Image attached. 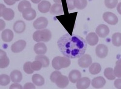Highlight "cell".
<instances>
[{
  "instance_id": "obj_10",
  "label": "cell",
  "mask_w": 121,
  "mask_h": 89,
  "mask_svg": "<svg viewBox=\"0 0 121 89\" xmlns=\"http://www.w3.org/2000/svg\"><path fill=\"white\" fill-rule=\"evenodd\" d=\"M26 43L23 40L18 41L13 44L11 46V50L13 52H19L22 51L26 46Z\"/></svg>"
},
{
  "instance_id": "obj_1",
  "label": "cell",
  "mask_w": 121,
  "mask_h": 89,
  "mask_svg": "<svg viewBox=\"0 0 121 89\" xmlns=\"http://www.w3.org/2000/svg\"><path fill=\"white\" fill-rule=\"evenodd\" d=\"M57 45L61 54L70 59L79 58L84 55L87 43L82 37L68 33L63 35L58 39Z\"/></svg>"
},
{
  "instance_id": "obj_6",
  "label": "cell",
  "mask_w": 121,
  "mask_h": 89,
  "mask_svg": "<svg viewBox=\"0 0 121 89\" xmlns=\"http://www.w3.org/2000/svg\"><path fill=\"white\" fill-rule=\"evenodd\" d=\"M103 18L104 21L108 24L111 25H115L118 21L117 16L114 13L107 12L104 13Z\"/></svg>"
},
{
  "instance_id": "obj_43",
  "label": "cell",
  "mask_w": 121,
  "mask_h": 89,
  "mask_svg": "<svg viewBox=\"0 0 121 89\" xmlns=\"http://www.w3.org/2000/svg\"><path fill=\"white\" fill-rule=\"evenodd\" d=\"M33 3L37 4L39 3L41 0H31Z\"/></svg>"
},
{
  "instance_id": "obj_15",
  "label": "cell",
  "mask_w": 121,
  "mask_h": 89,
  "mask_svg": "<svg viewBox=\"0 0 121 89\" xmlns=\"http://www.w3.org/2000/svg\"><path fill=\"white\" fill-rule=\"evenodd\" d=\"M106 81L103 77L99 76L94 78L92 80L91 84L92 86L96 88H99L103 87Z\"/></svg>"
},
{
  "instance_id": "obj_26",
  "label": "cell",
  "mask_w": 121,
  "mask_h": 89,
  "mask_svg": "<svg viewBox=\"0 0 121 89\" xmlns=\"http://www.w3.org/2000/svg\"><path fill=\"white\" fill-rule=\"evenodd\" d=\"M35 60L40 61L42 64V67H48L49 64V60L48 58L44 55H39L36 56L35 58Z\"/></svg>"
},
{
  "instance_id": "obj_44",
  "label": "cell",
  "mask_w": 121,
  "mask_h": 89,
  "mask_svg": "<svg viewBox=\"0 0 121 89\" xmlns=\"http://www.w3.org/2000/svg\"><path fill=\"white\" fill-rule=\"evenodd\" d=\"M55 3H61V0H53Z\"/></svg>"
},
{
  "instance_id": "obj_17",
  "label": "cell",
  "mask_w": 121,
  "mask_h": 89,
  "mask_svg": "<svg viewBox=\"0 0 121 89\" xmlns=\"http://www.w3.org/2000/svg\"><path fill=\"white\" fill-rule=\"evenodd\" d=\"M82 76L81 72L77 70H73L69 73L68 76L69 78L72 83H75L77 82L81 78Z\"/></svg>"
},
{
  "instance_id": "obj_7",
  "label": "cell",
  "mask_w": 121,
  "mask_h": 89,
  "mask_svg": "<svg viewBox=\"0 0 121 89\" xmlns=\"http://www.w3.org/2000/svg\"><path fill=\"white\" fill-rule=\"evenodd\" d=\"M48 24V21L47 18L41 17L37 18L34 21L33 26L36 29H41L46 27Z\"/></svg>"
},
{
  "instance_id": "obj_25",
  "label": "cell",
  "mask_w": 121,
  "mask_h": 89,
  "mask_svg": "<svg viewBox=\"0 0 121 89\" xmlns=\"http://www.w3.org/2000/svg\"><path fill=\"white\" fill-rule=\"evenodd\" d=\"M100 65L98 63H95L91 65L89 68L90 72L93 75H95L99 73L101 70Z\"/></svg>"
},
{
  "instance_id": "obj_28",
  "label": "cell",
  "mask_w": 121,
  "mask_h": 89,
  "mask_svg": "<svg viewBox=\"0 0 121 89\" xmlns=\"http://www.w3.org/2000/svg\"><path fill=\"white\" fill-rule=\"evenodd\" d=\"M31 5L29 2L26 0L21 1L19 4L18 8L19 11L21 12H22L27 8H31Z\"/></svg>"
},
{
  "instance_id": "obj_22",
  "label": "cell",
  "mask_w": 121,
  "mask_h": 89,
  "mask_svg": "<svg viewBox=\"0 0 121 89\" xmlns=\"http://www.w3.org/2000/svg\"><path fill=\"white\" fill-rule=\"evenodd\" d=\"M34 50L35 53L37 54H43L46 53L47 48L44 43L39 42L36 44L35 45Z\"/></svg>"
},
{
  "instance_id": "obj_42",
  "label": "cell",
  "mask_w": 121,
  "mask_h": 89,
  "mask_svg": "<svg viewBox=\"0 0 121 89\" xmlns=\"http://www.w3.org/2000/svg\"><path fill=\"white\" fill-rule=\"evenodd\" d=\"M117 10L118 12L121 15V2L118 4L117 7Z\"/></svg>"
},
{
  "instance_id": "obj_9",
  "label": "cell",
  "mask_w": 121,
  "mask_h": 89,
  "mask_svg": "<svg viewBox=\"0 0 121 89\" xmlns=\"http://www.w3.org/2000/svg\"><path fill=\"white\" fill-rule=\"evenodd\" d=\"M110 30L108 27L105 25L101 24L97 27L95 32L100 37L104 38L109 34Z\"/></svg>"
},
{
  "instance_id": "obj_40",
  "label": "cell",
  "mask_w": 121,
  "mask_h": 89,
  "mask_svg": "<svg viewBox=\"0 0 121 89\" xmlns=\"http://www.w3.org/2000/svg\"><path fill=\"white\" fill-rule=\"evenodd\" d=\"M10 89H22V87L21 85L17 83L13 84L11 85L10 86Z\"/></svg>"
},
{
  "instance_id": "obj_14",
  "label": "cell",
  "mask_w": 121,
  "mask_h": 89,
  "mask_svg": "<svg viewBox=\"0 0 121 89\" xmlns=\"http://www.w3.org/2000/svg\"><path fill=\"white\" fill-rule=\"evenodd\" d=\"M22 16L26 20L30 21L34 19L36 16L35 10L31 8L25 10L22 13Z\"/></svg>"
},
{
  "instance_id": "obj_13",
  "label": "cell",
  "mask_w": 121,
  "mask_h": 89,
  "mask_svg": "<svg viewBox=\"0 0 121 89\" xmlns=\"http://www.w3.org/2000/svg\"><path fill=\"white\" fill-rule=\"evenodd\" d=\"M86 39L87 43L91 46L95 45L99 41L98 36L94 32H91L89 33L86 36Z\"/></svg>"
},
{
  "instance_id": "obj_30",
  "label": "cell",
  "mask_w": 121,
  "mask_h": 89,
  "mask_svg": "<svg viewBox=\"0 0 121 89\" xmlns=\"http://www.w3.org/2000/svg\"><path fill=\"white\" fill-rule=\"evenodd\" d=\"M104 73L105 76L109 80H113L116 78L114 71L112 68H106Z\"/></svg>"
},
{
  "instance_id": "obj_11",
  "label": "cell",
  "mask_w": 121,
  "mask_h": 89,
  "mask_svg": "<svg viewBox=\"0 0 121 89\" xmlns=\"http://www.w3.org/2000/svg\"><path fill=\"white\" fill-rule=\"evenodd\" d=\"M55 83L58 87L64 88L68 85L69 81L67 77L61 74L57 77Z\"/></svg>"
},
{
  "instance_id": "obj_31",
  "label": "cell",
  "mask_w": 121,
  "mask_h": 89,
  "mask_svg": "<svg viewBox=\"0 0 121 89\" xmlns=\"http://www.w3.org/2000/svg\"><path fill=\"white\" fill-rule=\"evenodd\" d=\"M114 72L115 76L118 77H121V59L116 62Z\"/></svg>"
},
{
  "instance_id": "obj_27",
  "label": "cell",
  "mask_w": 121,
  "mask_h": 89,
  "mask_svg": "<svg viewBox=\"0 0 121 89\" xmlns=\"http://www.w3.org/2000/svg\"><path fill=\"white\" fill-rule=\"evenodd\" d=\"M112 41L114 46L119 47L121 45V33L117 32L114 33L112 35Z\"/></svg>"
},
{
  "instance_id": "obj_39",
  "label": "cell",
  "mask_w": 121,
  "mask_h": 89,
  "mask_svg": "<svg viewBox=\"0 0 121 89\" xmlns=\"http://www.w3.org/2000/svg\"><path fill=\"white\" fill-rule=\"evenodd\" d=\"M35 87L34 85L31 83H28L25 84L24 86V89H35Z\"/></svg>"
},
{
  "instance_id": "obj_4",
  "label": "cell",
  "mask_w": 121,
  "mask_h": 89,
  "mask_svg": "<svg viewBox=\"0 0 121 89\" xmlns=\"http://www.w3.org/2000/svg\"><path fill=\"white\" fill-rule=\"evenodd\" d=\"M0 16L5 20L10 21L12 20L14 16V13L13 10L7 8L2 4H0Z\"/></svg>"
},
{
  "instance_id": "obj_12",
  "label": "cell",
  "mask_w": 121,
  "mask_h": 89,
  "mask_svg": "<svg viewBox=\"0 0 121 89\" xmlns=\"http://www.w3.org/2000/svg\"><path fill=\"white\" fill-rule=\"evenodd\" d=\"M90 82V80L88 78L83 77L80 78L77 82L76 86L78 89H86L89 87Z\"/></svg>"
},
{
  "instance_id": "obj_24",
  "label": "cell",
  "mask_w": 121,
  "mask_h": 89,
  "mask_svg": "<svg viewBox=\"0 0 121 89\" xmlns=\"http://www.w3.org/2000/svg\"><path fill=\"white\" fill-rule=\"evenodd\" d=\"M32 80L33 83L37 86H41L44 83V79L42 76L39 74H34L32 76Z\"/></svg>"
},
{
  "instance_id": "obj_33",
  "label": "cell",
  "mask_w": 121,
  "mask_h": 89,
  "mask_svg": "<svg viewBox=\"0 0 121 89\" xmlns=\"http://www.w3.org/2000/svg\"><path fill=\"white\" fill-rule=\"evenodd\" d=\"M118 1V0H105L104 3L107 8L112 9L116 7Z\"/></svg>"
},
{
  "instance_id": "obj_2",
  "label": "cell",
  "mask_w": 121,
  "mask_h": 89,
  "mask_svg": "<svg viewBox=\"0 0 121 89\" xmlns=\"http://www.w3.org/2000/svg\"><path fill=\"white\" fill-rule=\"evenodd\" d=\"M69 58L66 56H56L54 58L52 62L53 67L55 69L59 70L68 67L70 64Z\"/></svg>"
},
{
  "instance_id": "obj_20",
  "label": "cell",
  "mask_w": 121,
  "mask_h": 89,
  "mask_svg": "<svg viewBox=\"0 0 121 89\" xmlns=\"http://www.w3.org/2000/svg\"><path fill=\"white\" fill-rule=\"evenodd\" d=\"M13 32L10 30L5 29L2 32V38L4 42H10L13 39Z\"/></svg>"
},
{
  "instance_id": "obj_32",
  "label": "cell",
  "mask_w": 121,
  "mask_h": 89,
  "mask_svg": "<svg viewBox=\"0 0 121 89\" xmlns=\"http://www.w3.org/2000/svg\"><path fill=\"white\" fill-rule=\"evenodd\" d=\"M10 82L9 76L5 74H2L0 76V84L2 86L8 85Z\"/></svg>"
},
{
  "instance_id": "obj_38",
  "label": "cell",
  "mask_w": 121,
  "mask_h": 89,
  "mask_svg": "<svg viewBox=\"0 0 121 89\" xmlns=\"http://www.w3.org/2000/svg\"><path fill=\"white\" fill-rule=\"evenodd\" d=\"M114 85L116 88L121 89V79H116L114 82Z\"/></svg>"
},
{
  "instance_id": "obj_21",
  "label": "cell",
  "mask_w": 121,
  "mask_h": 89,
  "mask_svg": "<svg viewBox=\"0 0 121 89\" xmlns=\"http://www.w3.org/2000/svg\"><path fill=\"white\" fill-rule=\"evenodd\" d=\"M26 25L22 21H18L16 22L13 26V29L15 32L18 33L23 32L25 30Z\"/></svg>"
},
{
  "instance_id": "obj_29",
  "label": "cell",
  "mask_w": 121,
  "mask_h": 89,
  "mask_svg": "<svg viewBox=\"0 0 121 89\" xmlns=\"http://www.w3.org/2000/svg\"><path fill=\"white\" fill-rule=\"evenodd\" d=\"M75 8L78 9L82 10L85 8L87 4V0H74Z\"/></svg>"
},
{
  "instance_id": "obj_19",
  "label": "cell",
  "mask_w": 121,
  "mask_h": 89,
  "mask_svg": "<svg viewBox=\"0 0 121 89\" xmlns=\"http://www.w3.org/2000/svg\"><path fill=\"white\" fill-rule=\"evenodd\" d=\"M9 60L7 57L5 52L0 50V67L4 68L8 66Z\"/></svg>"
},
{
  "instance_id": "obj_5",
  "label": "cell",
  "mask_w": 121,
  "mask_h": 89,
  "mask_svg": "<svg viewBox=\"0 0 121 89\" xmlns=\"http://www.w3.org/2000/svg\"><path fill=\"white\" fill-rule=\"evenodd\" d=\"M92 59L91 56L87 54H84L79 58L78 64L80 67L82 68H87L92 63Z\"/></svg>"
},
{
  "instance_id": "obj_36",
  "label": "cell",
  "mask_w": 121,
  "mask_h": 89,
  "mask_svg": "<svg viewBox=\"0 0 121 89\" xmlns=\"http://www.w3.org/2000/svg\"><path fill=\"white\" fill-rule=\"evenodd\" d=\"M61 74L59 71H56L53 72L50 76V79L52 82L55 83L56 80L60 75Z\"/></svg>"
},
{
  "instance_id": "obj_41",
  "label": "cell",
  "mask_w": 121,
  "mask_h": 89,
  "mask_svg": "<svg viewBox=\"0 0 121 89\" xmlns=\"http://www.w3.org/2000/svg\"><path fill=\"white\" fill-rule=\"evenodd\" d=\"M4 0L6 4L9 5L14 4L16 2L13 0Z\"/></svg>"
},
{
  "instance_id": "obj_16",
  "label": "cell",
  "mask_w": 121,
  "mask_h": 89,
  "mask_svg": "<svg viewBox=\"0 0 121 89\" xmlns=\"http://www.w3.org/2000/svg\"><path fill=\"white\" fill-rule=\"evenodd\" d=\"M50 12L53 15H59L63 14L64 11L62 5L60 3L54 4L51 7Z\"/></svg>"
},
{
  "instance_id": "obj_8",
  "label": "cell",
  "mask_w": 121,
  "mask_h": 89,
  "mask_svg": "<svg viewBox=\"0 0 121 89\" xmlns=\"http://www.w3.org/2000/svg\"><path fill=\"white\" fill-rule=\"evenodd\" d=\"M108 52L107 47L102 44L97 45L95 48L96 54L97 56L100 58H104L107 55Z\"/></svg>"
},
{
  "instance_id": "obj_23",
  "label": "cell",
  "mask_w": 121,
  "mask_h": 89,
  "mask_svg": "<svg viewBox=\"0 0 121 89\" xmlns=\"http://www.w3.org/2000/svg\"><path fill=\"white\" fill-rule=\"evenodd\" d=\"M10 76L12 81L14 83L19 82L22 79L21 73L18 70L13 71L11 72Z\"/></svg>"
},
{
  "instance_id": "obj_18",
  "label": "cell",
  "mask_w": 121,
  "mask_h": 89,
  "mask_svg": "<svg viewBox=\"0 0 121 89\" xmlns=\"http://www.w3.org/2000/svg\"><path fill=\"white\" fill-rule=\"evenodd\" d=\"M51 7V4L49 2L44 0L39 4L38 8L40 12L42 13H46L50 10Z\"/></svg>"
},
{
  "instance_id": "obj_35",
  "label": "cell",
  "mask_w": 121,
  "mask_h": 89,
  "mask_svg": "<svg viewBox=\"0 0 121 89\" xmlns=\"http://www.w3.org/2000/svg\"><path fill=\"white\" fill-rule=\"evenodd\" d=\"M31 67L34 71H38L42 67L41 63L39 61L36 60L31 63Z\"/></svg>"
},
{
  "instance_id": "obj_34",
  "label": "cell",
  "mask_w": 121,
  "mask_h": 89,
  "mask_svg": "<svg viewBox=\"0 0 121 89\" xmlns=\"http://www.w3.org/2000/svg\"><path fill=\"white\" fill-rule=\"evenodd\" d=\"M31 63L30 62H26L24 64L23 69L24 71L28 74L32 73L34 70L32 69L31 67Z\"/></svg>"
},
{
  "instance_id": "obj_45",
  "label": "cell",
  "mask_w": 121,
  "mask_h": 89,
  "mask_svg": "<svg viewBox=\"0 0 121 89\" xmlns=\"http://www.w3.org/2000/svg\"><path fill=\"white\" fill-rule=\"evenodd\" d=\"M13 0L16 2V1H19L20 0Z\"/></svg>"
},
{
  "instance_id": "obj_3",
  "label": "cell",
  "mask_w": 121,
  "mask_h": 89,
  "mask_svg": "<svg viewBox=\"0 0 121 89\" xmlns=\"http://www.w3.org/2000/svg\"><path fill=\"white\" fill-rule=\"evenodd\" d=\"M52 34L48 29L35 31L33 35L34 40L37 42L43 41L47 42L49 41L52 38Z\"/></svg>"
},
{
  "instance_id": "obj_37",
  "label": "cell",
  "mask_w": 121,
  "mask_h": 89,
  "mask_svg": "<svg viewBox=\"0 0 121 89\" xmlns=\"http://www.w3.org/2000/svg\"><path fill=\"white\" fill-rule=\"evenodd\" d=\"M68 9L69 10H72L75 8L74 0H66Z\"/></svg>"
}]
</instances>
